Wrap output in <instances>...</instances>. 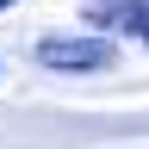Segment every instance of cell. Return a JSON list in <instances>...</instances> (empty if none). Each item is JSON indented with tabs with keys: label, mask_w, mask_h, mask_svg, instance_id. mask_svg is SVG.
<instances>
[{
	"label": "cell",
	"mask_w": 149,
	"mask_h": 149,
	"mask_svg": "<svg viewBox=\"0 0 149 149\" xmlns=\"http://www.w3.org/2000/svg\"><path fill=\"white\" fill-rule=\"evenodd\" d=\"M37 62L56 68V74H93V68L118 62V44L112 37H44L37 44Z\"/></svg>",
	"instance_id": "6da1fadb"
},
{
	"label": "cell",
	"mask_w": 149,
	"mask_h": 149,
	"mask_svg": "<svg viewBox=\"0 0 149 149\" xmlns=\"http://www.w3.org/2000/svg\"><path fill=\"white\" fill-rule=\"evenodd\" d=\"M87 25H112V31H130L149 44V0H93Z\"/></svg>",
	"instance_id": "7a4b0ae2"
},
{
	"label": "cell",
	"mask_w": 149,
	"mask_h": 149,
	"mask_svg": "<svg viewBox=\"0 0 149 149\" xmlns=\"http://www.w3.org/2000/svg\"><path fill=\"white\" fill-rule=\"evenodd\" d=\"M6 6H13V0H0V13H6Z\"/></svg>",
	"instance_id": "3957f363"
}]
</instances>
